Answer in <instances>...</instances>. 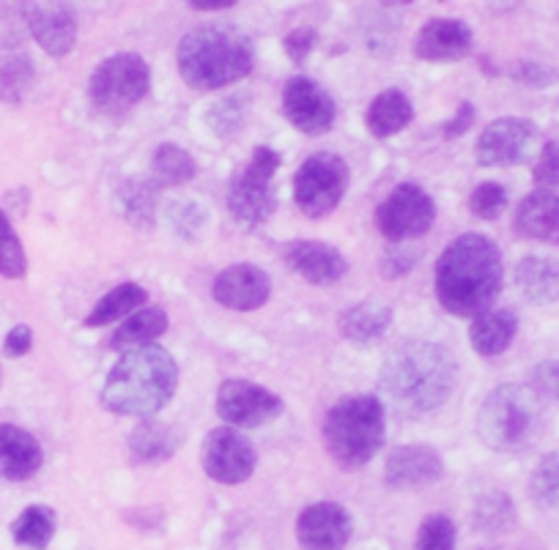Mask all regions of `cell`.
<instances>
[{
  "label": "cell",
  "instance_id": "obj_1",
  "mask_svg": "<svg viewBox=\"0 0 559 550\" xmlns=\"http://www.w3.org/2000/svg\"><path fill=\"white\" fill-rule=\"evenodd\" d=\"M459 364L444 345L406 339L381 364L379 390L401 414H431L448 403Z\"/></svg>",
  "mask_w": 559,
  "mask_h": 550
},
{
  "label": "cell",
  "instance_id": "obj_2",
  "mask_svg": "<svg viewBox=\"0 0 559 550\" xmlns=\"http://www.w3.org/2000/svg\"><path fill=\"white\" fill-rule=\"evenodd\" d=\"M502 283V252L483 234H464L450 241L433 272L439 304L459 318L483 315L499 296Z\"/></svg>",
  "mask_w": 559,
  "mask_h": 550
},
{
  "label": "cell",
  "instance_id": "obj_3",
  "mask_svg": "<svg viewBox=\"0 0 559 550\" xmlns=\"http://www.w3.org/2000/svg\"><path fill=\"white\" fill-rule=\"evenodd\" d=\"M179 390V364L163 345H143L121 354L99 392L105 411L118 417L152 419L174 400Z\"/></svg>",
  "mask_w": 559,
  "mask_h": 550
},
{
  "label": "cell",
  "instance_id": "obj_4",
  "mask_svg": "<svg viewBox=\"0 0 559 550\" xmlns=\"http://www.w3.org/2000/svg\"><path fill=\"white\" fill-rule=\"evenodd\" d=\"M179 74L192 91H219L239 83L255 67V45L234 25H201L179 41Z\"/></svg>",
  "mask_w": 559,
  "mask_h": 550
},
{
  "label": "cell",
  "instance_id": "obj_5",
  "mask_svg": "<svg viewBox=\"0 0 559 550\" xmlns=\"http://www.w3.org/2000/svg\"><path fill=\"white\" fill-rule=\"evenodd\" d=\"M384 403L376 395H348L330 408L321 425L324 446L346 471L368 466L384 444Z\"/></svg>",
  "mask_w": 559,
  "mask_h": 550
},
{
  "label": "cell",
  "instance_id": "obj_6",
  "mask_svg": "<svg viewBox=\"0 0 559 550\" xmlns=\"http://www.w3.org/2000/svg\"><path fill=\"white\" fill-rule=\"evenodd\" d=\"M543 403L530 386H497L483 400L477 414V433L493 452H524L543 433Z\"/></svg>",
  "mask_w": 559,
  "mask_h": 550
},
{
  "label": "cell",
  "instance_id": "obj_7",
  "mask_svg": "<svg viewBox=\"0 0 559 550\" xmlns=\"http://www.w3.org/2000/svg\"><path fill=\"white\" fill-rule=\"evenodd\" d=\"M283 156L269 145L252 148L250 162L234 172L225 192L228 212L241 228H261L277 212V195H274V176L280 170Z\"/></svg>",
  "mask_w": 559,
  "mask_h": 550
},
{
  "label": "cell",
  "instance_id": "obj_8",
  "mask_svg": "<svg viewBox=\"0 0 559 550\" xmlns=\"http://www.w3.org/2000/svg\"><path fill=\"white\" fill-rule=\"evenodd\" d=\"M152 91V69L138 52H116L94 69L88 83L91 105L102 116H123Z\"/></svg>",
  "mask_w": 559,
  "mask_h": 550
},
{
  "label": "cell",
  "instance_id": "obj_9",
  "mask_svg": "<svg viewBox=\"0 0 559 550\" xmlns=\"http://www.w3.org/2000/svg\"><path fill=\"white\" fill-rule=\"evenodd\" d=\"M352 170L346 159L332 151L310 154L294 172V203L310 219H324L346 198Z\"/></svg>",
  "mask_w": 559,
  "mask_h": 550
},
{
  "label": "cell",
  "instance_id": "obj_10",
  "mask_svg": "<svg viewBox=\"0 0 559 550\" xmlns=\"http://www.w3.org/2000/svg\"><path fill=\"white\" fill-rule=\"evenodd\" d=\"M437 223V201L417 181L397 183L376 208V228L392 244L426 236Z\"/></svg>",
  "mask_w": 559,
  "mask_h": 550
},
{
  "label": "cell",
  "instance_id": "obj_11",
  "mask_svg": "<svg viewBox=\"0 0 559 550\" xmlns=\"http://www.w3.org/2000/svg\"><path fill=\"white\" fill-rule=\"evenodd\" d=\"M283 116L305 138H321L335 127L337 105L330 91L308 74H294L283 88Z\"/></svg>",
  "mask_w": 559,
  "mask_h": 550
},
{
  "label": "cell",
  "instance_id": "obj_12",
  "mask_svg": "<svg viewBox=\"0 0 559 550\" xmlns=\"http://www.w3.org/2000/svg\"><path fill=\"white\" fill-rule=\"evenodd\" d=\"M201 466L209 479L219 485H241L252 477L258 455L252 441L241 430L214 428L209 430L201 446Z\"/></svg>",
  "mask_w": 559,
  "mask_h": 550
},
{
  "label": "cell",
  "instance_id": "obj_13",
  "mask_svg": "<svg viewBox=\"0 0 559 550\" xmlns=\"http://www.w3.org/2000/svg\"><path fill=\"white\" fill-rule=\"evenodd\" d=\"M283 400L266 386H258L245 379L223 381L217 392V414L228 428L255 430L274 422L283 414Z\"/></svg>",
  "mask_w": 559,
  "mask_h": 550
},
{
  "label": "cell",
  "instance_id": "obj_14",
  "mask_svg": "<svg viewBox=\"0 0 559 550\" xmlns=\"http://www.w3.org/2000/svg\"><path fill=\"white\" fill-rule=\"evenodd\" d=\"M537 143V127L526 118H497L477 138L475 156L483 167H510L530 159Z\"/></svg>",
  "mask_w": 559,
  "mask_h": 550
},
{
  "label": "cell",
  "instance_id": "obj_15",
  "mask_svg": "<svg viewBox=\"0 0 559 550\" xmlns=\"http://www.w3.org/2000/svg\"><path fill=\"white\" fill-rule=\"evenodd\" d=\"M354 517L337 501H316L297 517V539L302 550H343L352 542Z\"/></svg>",
  "mask_w": 559,
  "mask_h": 550
},
{
  "label": "cell",
  "instance_id": "obj_16",
  "mask_svg": "<svg viewBox=\"0 0 559 550\" xmlns=\"http://www.w3.org/2000/svg\"><path fill=\"white\" fill-rule=\"evenodd\" d=\"M25 25L41 50L52 58L72 52L78 41V12L72 3H23Z\"/></svg>",
  "mask_w": 559,
  "mask_h": 550
},
{
  "label": "cell",
  "instance_id": "obj_17",
  "mask_svg": "<svg viewBox=\"0 0 559 550\" xmlns=\"http://www.w3.org/2000/svg\"><path fill=\"white\" fill-rule=\"evenodd\" d=\"M283 263L305 283L319 285V288L341 283L348 274V261L341 255V250L313 239H297L283 244Z\"/></svg>",
  "mask_w": 559,
  "mask_h": 550
},
{
  "label": "cell",
  "instance_id": "obj_18",
  "mask_svg": "<svg viewBox=\"0 0 559 550\" xmlns=\"http://www.w3.org/2000/svg\"><path fill=\"white\" fill-rule=\"evenodd\" d=\"M214 301L236 312H252L272 296V279L255 263H236L223 268L212 285Z\"/></svg>",
  "mask_w": 559,
  "mask_h": 550
},
{
  "label": "cell",
  "instance_id": "obj_19",
  "mask_svg": "<svg viewBox=\"0 0 559 550\" xmlns=\"http://www.w3.org/2000/svg\"><path fill=\"white\" fill-rule=\"evenodd\" d=\"M472 47H475V34H472L469 23L453 17H437L428 20L419 28L417 39H414V56L419 61L450 63L469 56Z\"/></svg>",
  "mask_w": 559,
  "mask_h": 550
},
{
  "label": "cell",
  "instance_id": "obj_20",
  "mask_svg": "<svg viewBox=\"0 0 559 550\" xmlns=\"http://www.w3.org/2000/svg\"><path fill=\"white\" fill-rule=\"evenodd\" d=\"M444 477V461L433 446L406 444L390 452L384 466V482L390 490H408L433 485Z\"/></svg>",
  "mask_w": 559,
  "mask_h": 550
},
{
  "label": "cell",
  "instance_id": "obj_21",
  "mask_svg": "<svg viewBox=\"0 0 559 550\" xmlns=\"http://www.w3.org/2000/svg\"><path fill=\"white\" fill-rule=\"evenodd\" d=\"M45 452L36 435L17 425H0V477L9 482H25L39 474Z\"/></svg>",
  "mask_w": 559,
  "mask_h": 550
},
{
  "label": "cell",
  "instance_id": "obj_22",
  "mask_svg": "<svg viewBox=\"0 0 559 550\" xmlns=\"http://www.w3.org/2000/svg\"><path fill=\"white\" fill-rule=\"evenodd\" d=\"M515 234L543 244H559V192L535 190L515 208Z\"/></svg>",
  "mask_w": 559,
  "mask_h": 550
},
{
  "label": "cell",
  "instance_id": "obj_23",
  "mask_svg": "<svg viewBox=\"0 0 559 550\" xmlns=\"http://www.w3.org/2000/svg\"><path fill=\"white\" fill-rule=\"evenodd\" d=\"M179 430L165 422H157V419H143L127 439L129 457L140 463V466H163V463H168L179 452Z\"/></svg>",
  "mask_w": 559,
  "mask_h": 550
},
{
  "label": "cell",
  "instance_id": "obj_24",
  "mask_svg": "<svg viewBox=\"0 0 559 550\" xmlns=\"http://www.w3.org/2000/svg\"><path fill=\"white\" fill-rule=\"evenodd\" d=\"M392 326V307H386L384 301H359L352 304L348 310L341 312L337 318V332L343 339L354 345H373L379 343L386 334V328Z\"/></svg>",
  "mask_w": 559,
  "mask_h": 550
},
{
  "label": "cell",
  "instance_id": "obj_25",
  "mask_svg": "<svg viewBox=\"0 0 559 550\" xmlns=\"http://www.w3.org/2000/svg\"><path fill=\"white\" fill-rule=\"evenodd\" d=\"M515 334H519V312L513 307H499V310H486L472 321L469 343L477 354L491 359L513 345Z\"/></svg>",
  "mask_w": 559,
  "mask_h": 550
},
{
  "label": "cell",
  "instance_id": "obj_26",
  "mask_svg": "<svg viewBox=\"0 0 559 550\" xmlns=\"http://www.w3.org/2000/svg\"><path fill=\"white\" fill-rule=\"evenodd\" d=\"M157 198L159 190L154 187L152 178H123L116 190V208L129 225L140 230H152L157 223Z\"/></svg>",
  "mask_w": 559,
  "mask_h": 550
},
{
  "label": "cell",
  "instance_id": "obj_27",
  "mask_svg": "<svg viewBox=\"0 0 559 550\" xmlns=\"http://www.w3.org/2000/svg\"><path fill=\"white\" fill-rule=\"evenodd\" d=\"M414 121V105L401 88H386L370 101L368 112H365V127L373 138L386 140L395 138L397 132Z\"/></svg>",
  "mask_w": 559,
  "mask_h": 550
},
{
  "label": "cell",
  "instance_id": "obj_28",
  "mask_svg": "<svg viewBox=\"0 0 559 550\" xmlns=\"http://www.w3.org/2000/svg\"><path fill=\"white\" fill-rule=\"evenodd\" d=\"M165 332H168V312L157 304L140 307L138 312L123 318V323L110 337V348L127 354V350L143 348V345H154V339L163 337Z\"/></svg>",
  "mask_w": 559,
  "mask_h": 550
},
{
  "label": "cell",
  "instance_id": "obj_29",
  "mask_svg": "<svg viewBox=\"0 0 559 550\" xmlns=\"http://www.w3.org/2000/svg\"><path fill=\"white\" fill-rule=\"evenodd\" d=\"M515 285L532 304H551L559 299V263L543 255H526L515 266Z\"/></svg>",
  "mask_w": 559,
  "mask_h": 550
},
{
  "label": "cell",
  "instance_id": "obj_30",
  "mask_svg": "<svg viewBox=\"0 0 559 550\" xmlns=\"http://www.w3.org/2000/svg\"><path fill=\"white\" fill-rule=\"evenodd\" d=\"M198 176V162L190 151H185L176 143H163L154 151L152 159V181L157 190H168V187H181V183L192 181Z\"/></svg>",
  "mask_w": 559,
  "mask_h": 550
},
{
  "label": "cell",
  "instance_id": "obj_31",
  "mask_svg": "<svg viewBox=\"0 0 559 550\" xmlns=\"http://www.w3.org/2000/svg\"><path fill=\"white\" fill-rule=\"evenodd\" d=\"M148 294L140 288L138 283H121L112 290H107L99 301H96L94 310L85 318V326H107L112 321H121L129 318L132 312H138L140 307H146Z\"/></svg>",
  "mask_w": 559,
  "mask_h": 550
},
{
  "label": "cell",
  "instance_id": "obj_32",
  "mask_svg": "<svg viewBox=\"0 0 559 550\" xmlns=\"http://www.w3.org/2000/svg\"><path fill=\"white\" fill-rule=\"evenodd\" d=\"M58 517L52 512V506L47 504H31L20 512L17 521L12 523V537L14 542L23 545L31 550H45L52 542V534H56Z\"/></svg>",
  "mask_w": 559,
  "mask_h": 550
},
{
  "label": "cell",
  "instance_id": "obj_33",
  "mask_svg": "<svg viewBox=\"0 0 559 550\" xmlns=\"http://www.w3.org/2000/svg\"><path fill=\"white\" fill-rule=\"evenodd\" d=\"M36 83L34 63L25 52L0 47V101H23Z\"/></svg>",
  "mask_w": 559,
  "mask_h": 550
},
{
  "label": "cell",
  "instance_id": "obj_34",
  "mask_svg": "<svg viewBox=\"0 0 559 550\" xmlns=\"http://www.w3.org/2000/svg\"><path fill=\"white\" fill-rule=\"evenodd\" d=\"M513 521H515V506L508 493H502V490H491V493L477 499L475 526L480 528V531H504Z\"/></svg>",
  "mask_w": 559,
  "mask_h": 550
},
{
  "label": "cell",
  "instance_id": "obj_35",
  "mask_svg": "<svg viewBox=\"0 0 559 550\" xmlns=\"http://www.w3.org/2000/svg\"><path fill=\"white\" fill-rule=\"evenodd\" d=\"M28 272V255L23 250L17 230H14L12 219L0 208V274L7 279H20Z\"/></svg>",
  "mask_w": 559,
  "mask_h": 550
},
{
  "label": "cell",
  "instance_id": "obj_36",
  "mask_svg": "<svg viewBox=\"0 0 559 550\" xmlns=\"http://www.w3.org/2000/svg\"><path fill=\"white\" fill-rule=\"evenodd\" d=\"M530 499L540 510L559 506V452L543 457L530 477Z\"/></svg>",
  "mask_w": 559,
  "mask_h": 550
},
{
  "label": "cell",
  "instance_id": "obj_37",
  "mask_svg": "<svg viewBox=\"0 0 559 550\" xmlns=\"http://www.w3.org/2000/svg\"><path fill=\"white\" fill-rule=\"evenodd\" d=\"M247 118V96H225L206 110V127L219 138L239 132Z\"/></svg>",
  "mask_w": 559,
  "mask_h": 550
},
{
  "label": "cell",
  "instance_id": "obj_38",
  "mask_svg": "<svg viewBox=\"0 0 559 550\" xmlns=\"http://www.w3.org/2000/svg\"><path fill=\"white\" fill-rule=\"evenodd\" d=\"M414 550H455V523L442 512L423 517Z\"/></svg>",
  "mask_w": 559,
  "mask_h": 550
},
{
  "label": "cell",
  "instance_id": "obj_39",
  "mask_svg": "<svg viewBox=\"0 0 559 550\" xmlns=\"http://www.w3.org/2000/svg\"><path fill=\"white\" fill-rule=\"evenodd\" d=\"M508 208V190L497 181H483L477 183L469 195V212L475 214L477 219H486V223H493L499 219V214Z\"/></svg>",
  "mask_w": 559,
  "mask_h": 550
},
{
  "label": "cell",
  "instance_id": "obj_40",
  "mask_svg": "<svg viewBox=\"0 0 559 550\" xmlns=\"http://www.w3.org/2000/svg\"><path fill=\"white\" fill-rule=\"evenodd\" d=\"M168 217L176 234L187 241L201 239L203 228H206V212L195 201H174V206L168 208Z\"/></svg>",
  "mask_w": 559,
  "mask_h": 550
},
{
  "label": "cell",
  "instance_id": "obj_41",
  "mask_svg": "<svg viewBox=\"0 0 559 550\" xmlns=\"http://www.w3.org/2000/svg\"><path fill=\"white\" fill-rule=\"evenodd\" d=\"M530 390L540 397V403L559 406V359H546L532 370Z\"/></svg>",
  "mask_w": 559,
  "mask_h": 550
},
{
  "label": "cell",
  "instance_id": "obj_42",
  "mask_svg": "<svg viewBox=\"0 0 559 550\" xmlns=\"http://www.w3.org/2000/svg\"><path fill=\"white\" fill-rule=\"evenodd\" d=\"M532 178H535L537 190H554L559 187V140H548L543 145L540 156H537L535 167H532Z\"/></svg>",
  "mask_w": 559,
  "mask_h": 550
},
{
  "label": "cell",
  "instance_id": "obj_43",
  "mask_svg": "<svg viewBox=\"0 0 559 550\" xmlns=\"http://www.w3.org/2000/svg\"><path fill=\"white\" fill-rule=\"evenodd\" d=\"M508 74L513 80H519V83L530 85V88H548V85H554L559 80L557 69L537 61H515Z\"/></svg>",
  "mask_w": 559,
  "mask_h": 550
},
{
  "label": "cell",
  "instance_id": "obj_44",
  "mask_svg": "<svg viewBox=\"0 0 559 550\" xmlns=\"http://www.w3.org/2000/svg\"><path fill=\"white\" fill-rule=\"evenodd\" d=\"M319 45V31L310 28V25H302V28H294L292 34L283 39V47H286V56L292 58L297 67H302L310 58V52Z\"/></svg>",
  "mask_w": 559,
  "mask_h": 550
},
{
  "label": "cell",
  "instance_id": "obj_45",
  "mask_svg": "<svg viewBox=\"0 0 559 550\" xmlns=\"http://www.w3.org/2000/svg\"><path fill=\"white\" fill-rule=\"evenodd\" d=\"M414 263H417V255L408 250H403V247H390V250L381 255V277L386 279H397V277H406L408 272L414 268Z\"/></svg>",
  "mask_w": 559,
  "mask_h": 550
},
{
  "label": "cell",
  "instance_id": "obj_46",
  "mask_svg": "<svg viewBox=\"0 0 559 550\" xmlns=\"http://www.w3.org/2000/svg\"><path fill=\"white\" fill-rule=\"evenodd\" d=\"M475 116H477L475 105H472V101H461V107L455 110V116L450 118V121L442 127L444 140L464 138V134L472 129V123H475Z\"/></svg>",
  "mask_w": 559,
  "mask_h": 550
},
{
  "label": "cell",
  "instance_id": "obj_47",
  "mask_svg": "<svg viewBox=\"0 0 559 550\" xmlns=\"http://www.w3.org/2000/svg\"><path fill=\"white\" fill-rule=\"evenodd\" d=\"M31 348H34V328L25 326V323H20V326H14L12 332L7 334L3 350H7L12 359H20V356L31 354Z\"/></svg>",
  "mask_w": 559,
  "mask_h": 550
},
{
  "label": "cell",
  "instance_id": "obj_48",
  "mask_svg": "<svg viewBox=\"0 0 559 550\" xmlns=\"http://www.w3.org/2000/svg\"><path fill=\"white\" fill-rule=\"evenodd\" d=\"M187 7L195 12H223V9L236 7V0H190Z\"/></svg>",
  "mask_w": 559,
  "mask_h": 550
}]
</instances>
